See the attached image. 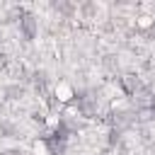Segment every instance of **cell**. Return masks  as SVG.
I'll use <instances>...</instances> for the list:
<instances>
[{"label": "cell", "mask_w": 155, "mask_h": 155, "mask_svg": "<svg viewBox=\"0 0 155 155\" xmlns=\"http://www.w3.org/2000/svg\"><path fill=\"white\" fill-rule=\"evenodd\" d=\"M53 10L61 12V15H73L75 5H70V2H53Z\"/></svg>", "instance_id": "3957f363"}, {"label": "cell", "mask_w": 155, "mask_h": 155, "mask_svg": "<svg viewBox=\"0 0 155 155\" xmlns=\"http://www.w3.org/2000/svg\"><path fill=\"white\" fill-rule=\"evenodd\" d=\"M148 116H150V119L155 121V94L150 97V104H148Z\"/></svg>", "instance_id": "277c9868"}, {"label": "cell", "mask_w": 155, "mask_h": 155, "mask_svg": "<svg viewBox=\"0 0 155 155\" xmlns=\"http://www.w3.org/2000/svg\"><path fill=\"white\" fill-rule=\"evenodd\" d=\"M17 24H19V34H22L27 41H31V39L39 34V19H36L34 15H22Z\"/></svg>", "instance_id": "6da1fadb"}, {"label": "cell", "mask_w": 155, "mask_h": 155, "mask_svg": "<svg viewBox=\"0 0 155 155\" xmlns=\"http://www.w3.org/2000/svg\"><path fill=\"white\" fill-rule=\"evenodd\" d=\"M24 85H19V82H12V85H7L5 90H2V94L7 97V99H22L24 97Z\"/></svg>", "instance_id": "7a4b0ae2"}]
</instances>
